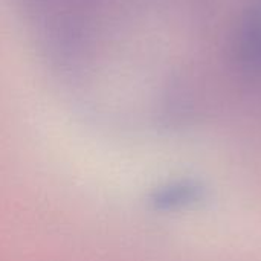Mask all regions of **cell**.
<instances>
[{"instance_id": "1", "label": "cell", "mask_w": 261, "mask_h": 261, "mask_svg": "<svg viewBox=\"0 0 261 261\" xmlns=\"http://www.w3.org/2000/svg\"><path fill=\"white\" fill-rule=\"evenodd\" d=\"M26 14L44 29L50 57L70 61L83 47L84 20L95 0H21Z\"/></svg>"}, {"instance_id": "2", "label": "cell", "mask_w": 261, "mask_h": 261, "mask_svg": "<svg viewBox=\"0 0 261 261\" xmlns=\"http://www.w3.org/2000/svg\"><path fill=\"white\" fill-rule=\"evenodd\" d=\"M237 58L249 80L261 84V0L251 6L242 21Z\"/></svg>"}, {"instance_id": "3", "label": "cell", "mask_w": 261, "mask_h": 261, "mask_svg": "<svg viewBox=\"0 0 261 261\" xmlns=\"http://www.w3.org/2000/svg\"><path fill=\"white\" fill-rule=\"evenodd\" d=\"M205 197V188L193 180L174 182L158 191L154 197V205L159 210H182L199 203Z\"/></svg>"}]
</instances>
